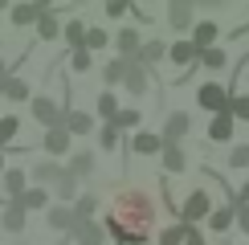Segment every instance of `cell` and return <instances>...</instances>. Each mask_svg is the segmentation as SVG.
Returning a JSON list of instances; mask_svg holds the SVG:
<instances>
[{
  "label": "cell",
  "instance_id": "cell-1",
  "mask_svg": "<svg viewBox=\"0 0 249 245\" xmlns=\"http://www.w3.org/2000/svg\"><path fill=\"white\" fill-rule=\"evenodd\" d=\"M151 217H155V204L143 192H119L115 209H110V217H107L102 229L123 245H143L147 241V229H151Z\"/></svg>",
  "mask_w": 249,
  "mask_h": 245
},
{
  "label": "cell",
  "instance_id": "cell-2",
  "mask_svg": "<svg viewBox=\"0 0 249 245\" xmlns=\"http://www.w3.org/2000/svg\"><path fill=\"white\" fill-rule=\"evenodd\" d=\"M33 119H37L45 131H61V127H66V110H61L53 98H45V94L33 98Z\"/></svg>",
  "mask_w": 249,
  "mask_h": 245
},
{
  "label": "cell",
  "instance_id": "cell-3",
  "mask_svg": "<svg viewBox=\"0 0 249 245\" xmlns=\"http://www.w3.org/2000/svg\"><path fill=\"white\" fill-rule=\"evenodd\" d=\"M196 102H200L204 110H213V115H225L229 102H233V94H229L225 86H216V82H204V86L196 90Z\"/></svg>",
  "mask_w": 249,
  "mask_h": 245
},
{
  "label": "cell",
  "instance_id": "cell-4",
  "mask_svg": "<svg viewBox=\"0 0 249 245\" xmlns=\"http://www.w3.org/2000/svg\"><path fill=\"white\" fill-rule=\"evenodd\" d=\"M200 217H213V200H209V192H188V200H184V225H196Z\"/></svg>",
  "mask_w": 249,
  "mask_h": 245
},
{
  "label": "cell",
  "instance_id": "cell-5",
  "mask_svg": "<svg viewBox=\"0 0 249 245\" xmlns=\"http://www.w3.org/2000/svg\"><path fill=\"white\" fill-rule=\"evenodd\" d=\"M115 45H119V57H123V61H135V57H139V49H143L139 29H119V33H115Z\"/></svg>",
  "mask_w": 249,
  "mask_h": 245
},
{
  "label": "cell",
  "instance_id": "cell-6",
  "mask_svg": "<svg viewBox=\"0 0 249 245\" xmlns=\"http://www.w3.org/2000/svg\"><path fill=\"white\" fill-rule=\"evenodd\" d=\"M45 13H53L45 0H37V4H13V25H37Z\"/></svg>",
  "mask_w": 249,
  "mask_h": 245
},
{
  "label": "cell",
  "instance_id": "cell-7",
  "mask_svg": "<svg viewBox=\"0 0 249 245\" xmlns=\"http://www.w3.org/2000/svg\"><path fill=\"white\" fill-rule=\"evenodd\" d=\"M74 241L78 245H102L107 241V229L98 221H82V225H74Z\"/></svg>",
  "mask_w": 249,
  "mask_h": 245
},
{
  "label": "cell",
  "instance_id": "cell-8",
  "mask_svg": "<svg viewBox=\"0 0 249 245\" xmlns=\"http://www.w3.org/2000/svg\"><path fill=\"white\" fill-rule=\"evenodd\" d=\"M188 127H192V119L184 115V110L168 115V122H163V143H176V139H184V135H188Z\"/></svg>",
  "mask_w": 249,
  "mask_h": 245
},
{
  "label": "cell",
  "instance_id": "cell-9",
  "mask_svg": "<svg viewBox=\"0 0 249 245\" xmlns=\"http://www.w3.org/2000/svg\"><path fill=\"white\" fill-rule=\"evenodd\" d=\"M41 147H45V156H66L70 151V131H45V139H41Z\"/></svg>",
  "mask_w": 249,
  "mask_h": 245
},
{
  "label": "cell",
  "instance_id": "cell-10",
  "mask_svg": "<svg viewBox=\"0 0 249 245\" xmlns=\"http://www.w3.org/2000/svg\"><path fill=\"white\" fill-rule=\"evenodd\" d=\"M131 66H135V61H123V57L107 61V66H102V82H107V86H119V82H127Z\"/></svg>",
  "mask_w": 249,
  "mask_h": 245
},
{
  "label": "cell",
  "instance_id": "cell-11",
  "mask_svg": "<svg viewBox=\"0 0 249 245\" xmlns=\"http://www.w3.org/2000/svg\"><path fill=\"white\" fill-rule=\"evenodd\" d=\"M131 151L135 156H151V151H163V135H151V131H139L131 139Z\"/></svg>",
  "mask_w": 249,
  "mask_h": 245
},
{
  "label": "cell",
  "instance_id": "cell-12",
  "mask_svg": "<svg viewBox=\"0 0 249 245\" xmlns=\"http://www.w3.org/2000/svg\"><path fill=\"white\" fill-rule=\"evenodd\" d=\"M0 225H4L8 233H20V229H25V204H20V200H13L4 212H0Z\"/></svg>",
  "mask_w": 249,
  "mask_h": 245
},
{
  "label": "cell",
  "instance_id": "cell-13",
  "mask_svg": "<svg viewBox=\"0 0 249 245\" xmlns=\"http://www.w3.org/2000/svg\"><path fill=\"white\" fill-rule=\"evenodd\" d=\"M168 57L176 61V66H188V61H200V49H196L192 41H176V45L168 49Z\"/></svg>",
  "mask_w": 249,
  "mask_h": 245
},
{
  "label": "cell",
  "instance_id": "cell-14",
  "mask_svg": "<svg viewBox=\"0 0 249 245\" xmlns=\"http://www.w3.org/2000/svg\"><path fill=\"white\" fill-rule=\"evenodd\" d=\"M213 41H216V25H213V20H200V25H196V33H192V45L200 49V53H209Z\"/></svg>",
  "mask_w": 249,
  "mask_h": 245
},
{
  "label": "cell",
  "instance_id": "cell-15",
  "mask_svg": "<svg viewBox=\"0 0 249 245\" xmlns=\"http://www.w3.org/2000/svg\"><path fill=\"white\" fill-rule=\"evenodd\" d=\"M61 176H66V168H57V163H37V168H33L37 188H49V184H57Z\"/></svg>",
  "mask_w": 249,
  "mask_h": 245
},
{
  "label": "cell",
  "instance_id": "cell-16",
  "mask_svg": "<svg viewBox=\"0 0 249 245\" xmlns=\"http://www.w3.org/2000/svg\"><path fill=\"white\" fill-rule=\"evenodd\" d=\"M163 53H168V45H163V41H147V45L139 49V57H135V66L147 70V66H155V61H160Z\"/></svg>",
  "mask_w": 249,
  "mask_h": 245
},
{
  "label": "cell",
  "instance_id": "cell-17",
  "mask_svg": "<svg viewBox=\"0 0 249 245\" xmlns=\"http://www.w3.org/2000/svg\"><path fill=\"white\" fill-rule=\"evenodd\" d=\"M70 176H74V180H86L90 176V172H94V156H90V151H78V156L74 159H70Z\"/></svg>",
  "mask_w": 249,
  "mask_h": 245
},
{
  "label": "cell",
  "instance_id": "cell-18",
  "mask_svg": "<svg viewBox=\"0 0 249 245\" xmlns=\"http://www.w3.org/2000/svg\"><path fill=\"white\" fill-rule=\"evenodd\" d=\"M168 20H172V29H188L192 4H188V0H176V4H168Z\"/></svg>",
  "mask_w": 249,
  "mask_h": 245
},
{
  "label": "cell",
  "instance_id": "cell-19",
  "mask_svg": "<svg viewBox=\"0 0 249 245\" xmlns=\"http://www.w3.org/2000/svg\"><path fill=\"white\" fill-rule=\"evenodd\" d=\"M233 135V115L225 110V115H213V127H209V139H216V143H225Z\"/></svg>",
  "mask_w": 249,
  "mask_h": 245
},
{
  "label": "cell",
  "instance_id": "cell-20",
  "mask_svg": "<svg viewBox=\"0 0 249 245\" xmlns=\"http://www.w3.org/2000/svg\"><path fill=\"white\" fill-rule=\"evenodd\" d=\"M49 229H70L74 233V209H66V204H57V209H49Z\"/></svg>",
  "mask_w": 249,
  "mask_h": 245
},
{
  "label": "cell",
  "instance_id": "cell-21",
  "mask_svg": "<svg viewBox=\"0 0 249 245\" xmlns=\"http://www.w3.org/2000/svg\"><path fill=\"white\" fill-rule=\"evenodd\" d=\"M90 127H94V119H90V115H82V110H66V131H70V135H86Z\"/></svg>",
  "mask_w": 249,
  "mask_h": 245
},
{
  "label": "cell",
  "instance_id": "cell-22",
  "mask_svg": "<svg viewBox=\"0 0 249 245\" xmlns=\"http://www.w3.org/2000/svg\"><path fill=\"white\" fill-rule=\"evenodd\" d=\"M4 192H8L13 200H20V196H25V172H20V168L4 172Z\"/></svg>",
  "mask_w": 249,
  "mask_h": 245
},
{
  "label": "cell",
  "instance_id": "cell-23",
  "mask_svg": "<svg viewBox=\"0 0 249 245\" xmlns=\"http://www.w3.org/2000/svg\"><path fill=\"white\" fill-rule=\"evenodd\" d=\"M61 37L70 41V49H82L86 45V25H82V20H70V25L61 29Z\"/></svg>",
  "mask_w": 249,
  "mask_h": 245
},
{
  "label": "cell",
  "instance_id": "cell-24",
  "mask_svg": "<svg viewBox=\"0 0 249 245\" xmlns=\"http://www.w3.org/2000/svg\"><path fill=\"white\" fill-rule=\"evenodd\" d=\"M160 156H163V168H168V172H184V151L176 147V143H163Z\"/></svg>",
  "mask_w": 249,
  "mask_h": 245
},
{
  "label": "cell",
  "instance_id": "cell-25",
  "mask_svg": "<svg viewBox=\"0 0 249 245\" xmlns=\"http://www.w3.org/2000/svg\"><path fill=\"white\" fill-rule=\"evenodd\" d=\"M37 37H41V41H53V37H61V25H57V17H53V13H45V17L37 20Z\"/></svg>",
  "mask_w": 249,
  "mask_h": 245
},
{
  "label": "cell",
  "instance_id": "cell-26",
  "mask_svg": "<svg viewBox=\"0 0 249 245\" xmlns=\"http://www.w3.org/2000/svg\"><path fill=\"white\" fill-rule=\"evenodd\" d=\"M233 217H237V204H225V209H216L209 221H213V229H216V233H225V229L233 225Z\"/></svg>",
  "mask_w": 249,
  "mask_h": 245
},
{
  "label": "cell",
  "instance_id": "cell-27",
  "mask_svg": "<svg viewBox=\"0 0 249 245\" xmlns=\"http://www.w3.org/2000/svg\"><path fill=\"white\" fill-rule=\"evenodd\" d=\"M102 45H110V33H107V29H86V45H82V49L94 53V49H102Z\"/></svg>",
  "mask_w": 249,
  "mask_h": 245
},
{
  "label": "cell",
  "instance_id": "cell-28",
  "mask_svg": "<svg viewBox=\"0 0 249 245\" xmlns=\"http://www.w3.org/2000/svg\"><path fill=\"white\" fill-rule=\"evenodd\" d=\"M127 90H131V94H143V90H147V70H143V66H131V74H127Z\"/></svg>",
  "mask_w": 249,
  "mask_h": 245
},
{
  "label": "cell",
  "instance_id": "cell-29",
  "mask_svg": "<svg viewBox=\"0 0 249 245\" xmlns=\"http://www.w3.org/2000/svg\"><path fill=\"white\" fill-rule=\"evenodd\" d=\"M184 237H188V225H172V229H163L160 233V245H184Z\"/></svg>",
  "mask_w": 249,
  "mask_h": 245
},
{
  "label": "cell",
  "instance_id": "cell-30",
  "mask_svg": "<svg viewBox=\"0 0 249 245\" xmlns=\"http://www.w3.org/2000/svg\"><path fill=\"white\" fill-rule=\"evenodd\" d=\"M45 200H49V192H45V188H25V196H20L25 212H29V209H45Z\"/></svg>",
  "mask_w": 249,
  "mask_h": 245
},
{
  "label": "cell",
  "instance_id": "cell-31",
  "mask_svg": "<svg viewBox=\"0 0 249 245\" xmlns=\"http://www.w3.org/2000/svg\"><path fill=\"white\" fill-rule=\"evenodd\" d=\"M4 98H13V102L29 98V82H25V78H8V82H4Z\"/></svg>",
  "mask_w": 249,
  "mask_h": 245
},
{
  "label": "cell",
  "instance_id": "cell-32",
  "mask_svg": "<svg viewBox=\"0 0 249 245\" xmlns=\"http://www.w3.org/2000/svg\"><path fill=\"white\" fill-rule=\"evenodd\" d=\"M98 115L107 119V122H115V115H119V102H115L110 90H107V94H98Z\"/></svg>",
  "mask_w": 249,
  "mask_h": 245
},
{
  "label": "cell",
  "instance_id": "cell-33",
  "mask_svg": "<svg viewBox=\"0 0 249 245\" xmlns=\"http://www.w3.org/2000/svg\"><path fill=\"white\" fill-rule=\"evenodd\" d=\"M90 217H94V196H82V200H74V225L90 221Z\"/></svg>",
  "mask_w": 249,
  "mask_h": 245
},
{
  "label": "cell",
  "instance_id": "cell-34",
  "mask_svg": "<svg viewBox=\"0 0 249 245\" xmlns=\"http://www.w3.org/2000/svg\"><path fill=\"white\" fill-rule=\"evenodd\" d=\"M17 131H20V119H17V115H4V119H0V147H4Z\"/></svg>",
  "mask_w": 249,
  "mask_h": 245
},
{
  "label": "cell",
  "instance_id": "cell-35",
  "mask_svg": "<svg viewBox=\"0 0 249 245\" xmlns=\"http://www.w3.org/2000/svg\"><path fill=\"white\" fill-rule=\"evenodd\" d=\"M98 143H102L107 151H115V147H119V127H115V122H107V127L98 131Z\"/></svg>",
  "mask_w": 249,
  "mask_h": 245
},
{
  "label": "cell",
  "instance_id": "cell-36",
  "mask_svg": "<svg viewBox=\"0 0 249 245\" xmlns=\"http://www.w3.org/2000/svg\"><path fill=\"white\" fill-rule=\"evenodd\" d=\"M70 70H74V74H86V70H90V53H86V49H74V57H70Z\"/></svg>",
  "mask_w": 249,
  "mask_h": 245
},
{
  "label": "cell",
  "instance_id": "cell-37",
  "mask_svg": "<svg viewBox=\"0 0 249 245\" xmlns=\"http://www.w3.org/2000/svg\"><path fill=\"white\" fill-rule=\"evenodd\" d=\"M200 66H209V70H225V53H221V49H209V53H200Z\"/></svg>",
  "mask_w": 249,
  "mask_h": 245
},
{
  "label": "cell",
  "instance_id": "cell-38",
  "mask_svg": "<svg viewBox=\"0 0 249 245\" xmlns=\"http://www.w3.org/2000/svg\"><path fill=\"white\" fill-rule=\"evenodd\" d=\"M229 115H233V119H249V94H245V98H233V102H229Z\"/></svg>",
  "mask_w": 249,
  "mask_h": 245
},
{
  "label": "cell",
  "instance_id": "cell-39",
  "mask_svg": "<svg viewBox=\"0 0 249 245\" xmlns=\"http://www.w3.org/2000/svg\"><path fill=\"white\" fill-rule=\"evenodd\" d=\"M135 122H139V110H119L115 115V127L123 131V127H135Z\"/></svg>",
  "mask_w": 249,
  "mask_h": 245
},
{
  "label": "cell",
  "instance_id": "cell-40",
  "mask_svg": "<svg viewBox=\"0 0 249 245\" xmlns=\"http://www.w3.org/2000/svg\"><path fill=\"white\" fill-rule=\"evenodd\" d=\"M74 188H78V180H74V176L66 172V176L57 180V196H74Z\"/></svg>",
  "mask_w": 249,
  "mask_h": 245
},
{
  "label": "cell",
  "instance_id": "cell-41",
  "mask_svg": "<svg viewBox=\"0 0 249 245\" xmlns=\"http://www.w3.org/2000/svg\"><path fill=\"white\" fill-rule=\"evenodd\" d=\"M229 168H249V147H237L229 156Z\"/></svg>",
  "mask_w": 249,
  "mask_h": 245
},
{
  "label": "cell",
  "instance_id": "cell-42",
  "mask_svg": "<svg viewBox=\"0 0 249 245\" xmlns=\"http://www.w3.org/2000/svg\"><path fill=\"white\" fill-rule=\"evenodd\" d=\"M123 13H131V4H123V0H110L107 4V17H123Z\"/></svg>",
  "mask_w": 249,
  "mask_h": 245
},
{
  "label": "cell",
  "instance_id": "cell-43",
  "mask_svg": "<svg viewBox=\"0 0 249 245\" xmlns=\"http://www.w3.org/2000/svg\"><path fill=\"white\" fill-rule=\"evenodd\" d=\"M237 204V200H233ZM237 221H241V229L249 233V204H237Z\"/></svg>",
  "mask_w": 249,
  "mask_h": 245
},
{
  "label": "cell",
  "instance_id": "cell-44",
  "mask_svg": "<svg viewBox=\"0 0 249 245\" xmlns=\"http://www.w3.org/2000/svg\"><path fill=\"white\" fill-rule=\"evenodd\" d=\"M184 245H204V237H200V229H196V225H188V237H184Z\"/></svg>",
  "mask_w": 249,
  "mask_h": 245
},
{
  "label": "cell",
  "instance_id": "cell-45",
  "mask_svg": "<svg viewBox=\"0 0 249 245\" xmlns=\"http://www.w3.org/2000/svg\"><path fill=\"white\" fill-rule=\"evenodd\" d=\"M8 78H13V74H8V61L0 57V82H8Z\"/></svg>",
  "mask_w": 249,
  "mask_h": 245
},
{
  "label": "cell",
  "instance_id": "cell-46",
  "mask_svg": "<svg viewBox=\"0 0 249 245\" xmlns=\"http://www.w3.org/2000/svg\"><path fill=\"white\" fill-rule=\"evenodd\" d=\"M237 204H249V184L241 188V196H237Z\"/></svg>",
  "mask_w": 249,
  "mask_h": 245
},
{
  "label": "cell",
  "instance_id": "cell-47",
  "mask_svg": "<svg viewBox=\"0 0 249 245\" xmlns=\"http://www.w3.org/2000/svg\"><path fill=\"white\" fill-rule=\"evenodd\" d=\"M0 176H4V151H0Z\"/></svg>",
  "mask_w": 249,
  "mask_h": 245
},
{
  "label": "cell",
  "instance_id": "cell-48",
  "mask_svg": "<svg viewBox=\"0 0 249 245\" xmlns=\"http://www.w3.org/2000/svg\"><path fill=\"white\" fill-rule=\"evenodd\" d=\"M0 98H4V82H0Z\"/></svg>",
  "mask_w": 249,
  "mask_h": 245
}]
</instances>
